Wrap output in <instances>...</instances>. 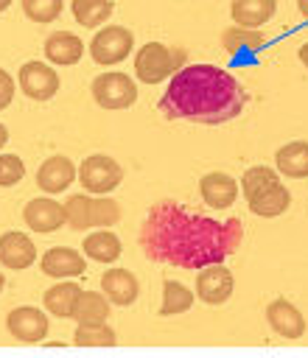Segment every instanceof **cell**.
Wrapping results in <instances>:
<instances>
[{
    "label": "cell",
    "instance_id": "cell-29",
    "mask_svg": "<svg viewBox=\"0 0 308 358\" xmlns=\"http://www.w3.org/2000/svg\"><path fill=\"white\" fill-rule=\"evenodd\" d=\"M118 341L115 330L104 322V324H78L73 333V344L78 347H112Z\"/></svg>",
    "mask_w": 308,
    "mask_h": 358
},
{
    "label": "cell",
    "instance_id": "cell-30",
    "mask_svg": "<svg viewBox=\"0 0 308 358\" xmlns=\"http://www.w3.org/2000/svg\"><path fill=\"white\" fill-rule=\"evenodd\" d=\"M118 221H120V207H118V201L92 193V201H90V224H92V229L112 227V224H118Z\"/></svg>",
    "mask_w": 308,
    "mask_h": 358
},
{
    "label": "cell",
    "instance_id": "cell-24",
    "mask_svg": "<svg viewBox=\"0 0 308 358\" xmlns=\"http://www.w3.org/2000/svg\"><path fill=\"white\" fill-rule=\"evenodd\" d=\"M73 319L78 324H104L109 319V299L104 291H84L78 294L76 299V308H73Z\"/></svg>",
    "mask_w": 308,
    "mask_h": 358
},
{
    "label": "cell",
    "instance_id": "cell-28",
    "mask_svg": "<svg viewBox=\"0 0 308 358\" xmlns=\"http://www.w3.org/2000/svg\"><path fill=\"white\" fill-rule=\"evenodd\" d=\"M90 201H92V193H87V190L84 193H73L64 201V221L78 232L92 229V224H90Z\"/></svg>",
    "mask_w": 308,
    "mask_h": 358
},
{
    "label": "cell",
    "instance_id": "cell-14",
    "mask_svg": "<svg viewBox=\"0 0 308 358\" xmlns=\"http://www.w3.org/2000/svg\"><path fill=\"white\" fill-rule=\"evenodd\" d=\"M36 260V246L25 232H3L0 235V263L6 268L22 271Z\"/></svg>",
    "mask_w": 308,
    "mask_h": 358
},
{
    "label": "cell",
    "instance_id": "cell-7",
    "mask_svg": "<svg viewBox=\"0 0 308 358\" xmlns=\"http://www.w3.org/2000/svg\"><path fill=\"white\" fill-rule=\"evenodd\" d=\"M232 288H235V280H232V271L224 268V263L202 266L196 274V296L207 305H224L232 296Z\"/></svg>",
    "mask_w": 308,
    "mask_h": 358
},
{
    "label": "cell",
    "instance_id": "cell-18",
    "mask_svg": "<svg viewBox=\"0 0 308 358\" xmlns=\"http://www.w3.org/2000/svg\"><path fill=\"white\" fill-rule=\"evenodd\" d=\"M81 252H84V257H90L95 263H115L120 257L123 246H120V238L109 227H101V229H95L84 238Z\"/></svg>",
    "mask_w": 308,
    "mask_h": 358
},
{
    "label": "cell",
    "instance_id": "cell-35",
    "mask_svg": "<svg viewBox=\"0 0 308 358\" xmlns=\"http://www.w3.org/2000/svg\"><path fill=\"white\" fill-rule=\"evenodd\" d=\"M297 8H300V14L308 20V0H297Z\"/></svg>",
    "mask_w": 308,
    "mask_h": 358
},
{
    "label": "cell",
    "instance_id": "cell-15",
    "mask_svg": "<svg viewBox=\"0 0 308 358\" xmlns=\"http://www.w3.org/2000/svg\"><path fill=\"white\" fill-rule=\"evenodd\" d=\"M101 291L106 294V299L112 305L126 308V305H132L137 299L140 282H137V277L129 268H106L101 274Z\"/></svg>",
    "mask_w": 308,
    "mask_h": 358
},
{
    "label": "cell",
    "instance_id": "cell-37",
    "mask_svg": "<svg viewBox=\"0 0 308 358\" xmlns=\"http://www.w3.org/2000/svg\"><path fill=\"white\" fill-rule=\"evenodd\" d=\"M11 3H14V0H0V14H3V11H6Z\"/></svg>",
    "mask_w": 308,
    "mask_h": 358
},
{
    "label": "cell",
    "instance_id": "cell-32",
    "mask_svg": "<svg viewBox=\"0 0 308 358\" xmlns=\"http://www.w3.org/2000/svg\"><path fill=\"white\" fill-rule=\"evenodd\" d=\"M25 176V162L17 154H0V187H11Z\"/></svg>",
    "mask_w": 308,
    "mask_h": 358
},
{
    "label": "cell",
    "instance_id": "cell-21",
    "mask_svg": "<svg viewBox=\"0 0 308 358\" xmlns=\"http://www.w3.org/2000/svg\"><path fill=\"white\" fill-rule=\"evenodd\" d=\"M81 294V285L78 282H70V280H62L56 285H50L45 294H42V305L50 316H59V319H73V308H76V299Z\"/></svg>",
    "mask_w": 308,
    "mask_h": 358
},
{
    "label": "cell",
    "instance_id": "cell-3",
    "mask_svg": "<svg viewBox=\"0 0 308 358\" xmlns=\"http://www.w3.org/2000/svg\"><path fill=\"white\" fill-rule=\"evenodd\" d=\"M188 53L182 48H168L162 42H148L134 53V76L143 84H160L185 67Z\"/></svg>",
    "mask_w": 308,
    "mask_h": 358
},
{
    "label": "cell",
    "instance_id": "cell-8",
    "mask_svg": "<svg viewBox=\"0 0 308 358\" xmlns=\"http://www.w3.org/2000/svg\"><path fill=\"white\" fill-rule=\"evenodd\" d=\"M17 81L31 101H50L59 92V73L45 62H25Z\"/></svg>",
    "mask_w": 308,
    "mask_h": 358
},
{
    "label": "cell",
    "instance_id": "cell-4",
    "mask_svg": "<svg viewBox=\"0 0 308 358\" xmlns=\"http://www.w3.org/2000/svg\"><path fill=\"white\" fill-rule=\"evenodd\" d=\"M92 98L101 109H129L137 101V87L132 76L120 70H109L92 78Z\"/></svg>",
    "mask_w": 308,
    "mask_h": 358
},
{
    "label": "cell",
    "instance_id": "cell-17",
    "mask_svg": "<svg viewBox=\"0 0 308 358\" xmlns=\"http://www.w3.org/2000/svg\"><path fill=\"white\" fill-rule=\"evenodd\" d=\"M84 56V42L70 31H53L45 39V59L59 67H70Z\"/></svg>",
    "mask_w": 308,
    "mask_h": 358
},
{
    "label": "cell",
    "instance_id": "cell-31",
    "mask_svg": "<svg viewBox=\"0 0 308 358\" xmlns=\"http://www.w3.org/2000/svg\"><path fill=\"white\" fill-rule=\"evenodd\" d=\"M22 11L31 22H53L62 14V0H22Z\"/></svg>",
    "mask_w": 308,
    "mask_h": 358
},
{
    "label": "cell",
    "instance_id": "cell-23",
    "mask_svg": "<svg viewBox=\"0 0 308 358\" xmlns=\"http://www.w3.org/2000/svg\"><path fill=\"white\" fill-rule=\"evenodd\" d=\"M221 45L227 53L232 56H246V53H258L266 45V36L258 28H244V25H230L221 31Z\"/></svg>",
    "mask_w": 308,
    "mask_h": 358
},
{
    "label": "cell",
    "instance_id": "cell-33",
    "mask_svg": "<svg viewBox=\"0 0 308 358\" xmlns=\"http://www.w3.org/2000/svg\"><path fill=\"white\" fill-rule=\"evenodd\" d=\"M11 98H14V78L0 67V112L11 103Z\"/></svg>",
    "mask_w": 308,
    "mask_h": 358
},
{
    "label": "cell",
    "instance_id": "cell-1",
    "mask_svg": "<svg viewBox=\"0 0 308 358\" xmlns=\"http://www.w3.org/2000/svg\"><path fill=\"white\" fill-rule=\"evenodd\" d=\"M241 238V218L216 221L176 201L154 204L140 227V246L146 257L176 268H202L210 263H224L238 249Z\"/></svg>",
    "mask_w": 308,
    "mask_h": 358
},
{
    "label": "cell",
    "instance_id": "cell-12",
    "mask_svg": "<svg viewBox=\"0 0 308 358\" xmlns=\"http://www.w3.org/2000/svg\"><path fill=\"white\" fill-rule=\"evenodd\" d=\"M199 196L207 207L227 210V207H232V201L238 196V182H235V176H230L224 171H210L199 179Z\"/></svg>",
    "mask_w": 308,
    "mask_h": 358
},
{
    "label": "cell",
    "instance_id": "cell-27",
    "mask_svg": "<svg viewBox=\"0 0 308 358\" xmlns=\"http://www.w3.org/2000/svg\"><path fill=\"white\" fill-rule=\"evenodd\" d=\"M274 182H280V176H277V171H274V168H269V165H252V168H246V171H244V176H241L244 199H246V201H249V199H255L260 190L272 187Z\"/></svg>",
    "mask_w": 308,
    "mask_h": 358
},
{
    "label": "cell",
    "instance_id": "cell-20",
    "mask_svg": "<svg viewBox=\"0 0 308 358\" xmlns=\"http://www.w3.org/2000/svg\"><path fill=\"white\" fill-rule=\"evenodd\" d=\"M274 165H277V173H283L288 179H305L308 176V143L291 140V143L280 145L274 154Z\"/></svg>",
    "mask_w": 308,
    "mask_h": 358
},
{
    "label": "cell",
    "instance_id": "cell-26",
    "mask_svg": "<svg viewBox=\"0 0 308 358\" xmlns=\"http://www.w3.org/2000/svg\"><path fill=\"white\" fill-rule=\"evenodd\" d=\"M193 291H188V285L176 282V280H165L162 282V305H160V316H176L190 310L193 305Z\"/></svg>",
    "mask_w": 308,
    "mask_h": 358
},
{
    "label": "cell",
    "instance_id": "cell-5",
    "mask_svg": "<svg viewBox=\"0 0 308 358\" xmlns=\"http://www.w3.org/2000/svg\"><path fill=\"white\" fill-rule=\"evenodd\" d=\"M120 179H123V168L118 165V159H112L106 154L84 157V162L78 165V182L87 193L106 196L120 185Z\"/></svg>",
    "mask_w": 308,
    "mask_h": 358
},
{
    "label": "cell",
    "instance_id": "cell-22",
    "mask_svg": "<svg viewBox=\"0 0 308 358\" xmlns=\"http://www.w3.org/2000/svg\"><path fill=\"white\" fill-rule=\"evenodd\" d=\"M246 204H249V210H252L255 215H260V218H277V215H283V213L288 210L291 193H288V187H286L283 182H274L272 187H266V190H260L255 199H249Z\"/></svg>",
    "mask_w": 308,
    "mask_h": 358
},
{
    "label": "cell",
    "instance_id": "cell-16",
    "mask_svg": "<svg viewBox=\"0 0 308 358\" xmlns=\"http://www.w3.org/2000/svg\"><path fill=\"white\" fill-rule=\"evenodd\" d=\"M266 322L269 327L283 338H300L305 333V319L288 299H274L266 305Z\"/></svg>",
    "mask_w": 308,
    "mask_h": 358
},
{
    "label": "cell",
    "instance_id": "cell-25",
    "mask_svg": "<svg viewBox=\"0 0 308 358\" xmlns=\"http://www.w3.org/2000/svg\"><path fill=\"white\" fill-rule=\"evenodd\" d=\"M70 11H73V17H76L78 25L98 28V25H104L112 17L115 0H73L70 3Z\"/></svg>",
    "mask_w": 308,
    "mask_h": 358
},
{
    "label": "cell",
    "instance_id": "cell-38",
    "mask_svg": "<svg viewBox=\"0 0 308 358\" xmlns=\"http://www.w3.org/2000/svg\"><path fill=\"white\" fill-rule=\"evenodd\" d=\"M3 285H6V277H3V271H0V291H3Z\"/></svg>",
    "mask_w": 308,
    "mask_h": 358
},
{
    "label": "cell",
    "instance_id": "cell-13",
    "mask_svg": "<svg viewBox=\"0 0 308 358\" xmlns=\"http://www.w3.org/2000/svg\"><path fill=\"white\" fill-rule=\"evenodd\" d=\"M84 271H87L84 255L70 246H53L42 255V274H48V277L67 280V277H81Z\"/></svg>",
    "mask_w": 308,
    "mask_h": 358
},
{
    "label": "cell",
    "instance_id": "cell-11",
    "mask_svg": "<svg viewBox=\"0 0 308 358\" xmlns=\"http://www.w3.org/2000/svg\"><path fill=\"white\" fill-rule=\"evenodd\" d=\"M22 221L31 232H56L64 224V204H59L50 196L31 199L22 210Z\"/></svg>",
    "mask_w": 308,
    "mask_h": 358
},
{
    "label": "cell",
    "instance_id": "cell-19",
    "mask_svg": "<svg viewBox=\"0 0 308 358\" xmlns=\"http://www.w3.org/2000/svg\"><path fill=\"white\" fill-rule=\"evenodd\" d=\"M277 11V0H232L230 14L235 25L244 28H260L266 25Z\"/></svg>",
    "mask_w": 308,
    "mask_h": 358
},
{
    "label": "cell",
    "instance_id": "cell-10",
    "mask_svg": "<svg viewBox=\"0 0 308 358\" xmlns=\"http://www.w3.org/2000/svg\"><path fill=\"white\" fill-rule=\"evenodd\" d=\"M76 179H78V168L73 165L70 157H62V154L48 157V159L39 165V171H36V185H39V190H45L48 196L67 190Z\"/></svg>",
    "mask_w": 308,
    "mask_h": 358
},
{
    "label": "cell",
    "instance_id": "cell-34",
    "mask_svg": "<svg viewBox=\"0 0 308 358\" xmlns=\"http://www.w3.org/2000/svg\"><path fill=\"white\" fill-rule=\"evenodd\" d=\"M297 56H300V62L308 67V42H305V45H300V53H297Z\"/></svg>",
    "mask_w": 308,
    "mask_h": 358
},
{
    "label": "cell",
    "instance_id": "cell-36",
    "mask_svg": "<svg viewBox=\"0 0 308 358\" xmlns=\"http://www.w3.org/2000/svg\"><path fill=\"white\" fill-rule=\"evenodd\" d=\"M6 143H8V129H6L3 123H0V148H3Z\"/></svg>",
    "mask_w": 308,
    "mask_h": 358
},
{
    "label": "cell",
    "instance_id": "cell-9",
    "mask_svg": "<svg viewBox=\"0 0 308 358\" xmlns=\"http://www.w3.org/2000/svg\"><path fill=\"white\" fill-rule=\"evenodd\" d=\"M8 333L22 344H36L48 336V313H42L34 305H20L6 316Z\"/></svg>",
    "mask_w": 308,
    "mask_h": 358
},
{
    "label": "cell",
    "instance_id": "cell-2",
    "mask_svg": "<svg viewBox=\"0 0 308 358\" xmlns=\"http://www.w3.org/2000/svg\"><path fill=\"white\" fill-rule=\"evenodd\" d=\"M246 92L232 73L216 64H185L179 67L160 101L168 117L218 126L244 112Z\"/></svg>",
    "mask_w": 308,
    "mask_h": 358
},
{
    "label": "cell",
    "instance_id": "cell-6",
    "mask_svg": "<svg viewBox=\"0 0 308 358\" xmlns=\"http://www.w3.org/2000/svg\"><path fill=\"white\" fill-rule=\"evenodd\" d=\"M132 45H134V34L126 25H104L90 42V56L95 64L109 67L123 62L132 53Z\"/></svg>",
    "mask_w": 308,
    "mask_h": 358
}]
</instances>
